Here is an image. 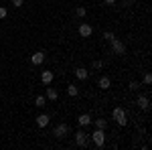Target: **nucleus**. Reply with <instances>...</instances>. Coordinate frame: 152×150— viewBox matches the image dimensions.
<instances>
[{
	"label": "nucleus",
	"instance_id": "nucleus-19",
	"mask_svg": "<svg viewBox=\"0 0 152 150\" xmlns=\"http://www.w3.org/2000/svg\"><path fill=\"white\" fill-rule=\"evenodd\" d=\"M10 2H12V6H14V8H20L24 0H10Z\"/></svg>",
	"mask_w": 152,
	"mask_h": 150
},
{
	"label": "nucleus",
	"instance_id": "nucleus-17",
	"mask_svg": "<svg viewBox=\"0 0 152 150\" xmlns=\"http://www.w3.org/2000/svg\"><path fill=\"white\" fill-rule=\"evenodd\" d=\"M95 126L99 128V130H105V126H107V122H105V120H95Z\"/></svg>",
	"mask_w": 152,
	"mask_h": 150
},
{
	"label": "nucleus",
	"instance_id": "nucleus-2",
	"mask_svg": "<svg viewBox=\"0 0 152 150\" xmlns=\"http://www.w3.org/2000/svg\"><path fill=\"white\" fill-rule=\"evenodd\" d=\"M114 120H116L120 126H124L128 120H126V112H124V108H116L114 110Z\"/></svg>",
	"mask_w": 152,
	"mask_h": 150
},
{
	"label": "nucleus",
	"instance_id": "nucleus-11",
	"mask_svg": "<svg viewBox=\"0 0 152 150\" xmlns=\"http://www.w3.org/2000/svg\"><path fill=\"white\" fill-rule=\"evenodd\" d=\"M37 124H39L41 128H45V126L49 124V116H47V114H41L39 118H37Z\"/></svg>",
	"mask_w": 152,
	"mask_h": 150
},
{
	"label": "nucleus",
	"instance_id": "nucleus-8",
	"mask_svg": "<svg viewBox=\"0 0 152 150\" xmlns=\"http://www.w3.org/2000/svg\"><path fill=\"white\" fill-rule=\"evenodd\" d=\"M75 77H77V79H87V77H89V71L79 67V69H75Z\"/></svg>",
	"mask_w": 152,
	"mask_h": 150
},
{
	"label": "nucleus",
	"instance_id": "nucleus-14",
	"mask_svg": "<svg viewBox=\"0 0 152 150\" xmlns=\"http://www.w3.org/2000/svg\"><path fill=\"white\" fill-rule=\"evenodd\" d=\"M110 85H112V83H110L107 77H102V79H99V87H102V89H107Z\"/></svg>",
	"mask_w": 152,
	"mask_h": 150
},
{
	"label": "nucleus",
	"instance_id": "nucleus-7",
	"mask_svg": "<svg viewBox=\"0 0 152 150\" xmlns=\"http://www.w3.org/2000/svg\"><path fill=\"white\" fill-rule=\"evenodd\" d=\"M91 33H94V29H91L89 24H81V26H79V35L81 37H89Z\"/></svg>",
	"mask_w": 152,
	"mask_h": 150
},
{
	"label": "nucleus",
	"instance_id": "nucleus-16",
	"mask_svg": "<svg viewBox=\"0 0 152 150\" xmlns=\"http://www.w3.org/2000/svg\"><path fill=\"white\" fill-rule=\"evenodd\" d=\"M67 93H69L71 97H75V95H77V93H79V89H77V87H75V85H69V87H67Z\"/></svg>",
	"mask_w": 152,
	"mask_h": 150
},
{
	"label": "nucleus",
	"instance_id": "nucleus-20",
	"mask_svg": "<svg viewBox=\"0 0 152 150\" xmlns=\"http://www.w3.org/2000/svg\"><path fill=\"white\" fill-rule=\"evenodd\" d=\"M144 83H146V85H150V83H152V75H150V73L144 75Z\"/></svg>",
	"mask_w": 152,
	"mask_h": 150
},
{
	"label": "nucleus",
	"instance_id": "nucleus-22",
	"mask_svg": "<svg viewBox=\"0 0 152 150\" xmlns=\"http://www.w3.org/2000/svg\"><path fill=\"white\" fill-rule=\"evenodd\" d=\"M104 39H107V41H112V39H114V33H105V35H104Z\"/></svg>",
	"mask_w": 152,
	"mask_h": 150
},
{
	"label": "nucleus",
	"instance_id": "nucleus-24",
	"mask_svg": "<svg viewBox=\"0 0 152 150\" xmlns=\"http://www.w3.org/2000/svg\"><path fill=\"white\" fill-rule=\"evenodd\" d=\"M102 65H104V63H102V61H94V67H95V69H99V67H102Z\"/></svg>",
	"mask_w": 152,
	"mask_h": 150
},
{
	"label": "nucleus",
	"instance_id": "nucleus-4",
	"mask_svg": "<svg viewBox=\"0 0 152 150\" xmlns=\"http://www.w3.org/2000/svg\"><path fill=\"white\" fill-rule=\"evenodd\" d=\"M75 142H77V146H85V144H87V134H85V132H83V130H77V132H75Z\"/></svg>",
	"mask_w": 152,
	"mask_h": 150
},
{
	"label": "nucleus",
	"instance_id": "nucleus-15",
	"mask_svg": "<svg viewBox=\"0 0 152 150\" xmlns=\"http://www.w3.org/2000/svg\"><path fill=\"white\" fill-rule=\"evenodd\" d=\"M47 104V100H45V97H43V95H39V97H37L35 100V105L37 108H43V105Z\"/></svg>",
	"mask_w": 152,
	"mask_h": 150
},
{
	"label": "nucleus",
	"instance_id": "nucleus-12",
	"mask_svg": "<svg viewBox=\"0 0 152 150\" xmlns=\"http://www.w3.org/2000/svg\"><path fill=\"white\" fill-rule=\"evenodd\" d=\"M79 124H81V126H89V124H91V116L89 114H81L79 116Z\"/></svg>",
	"mask_w": 152,
	"mask_h": 150
},
{
	"label": "nucleus",
	"instance_id": "nucleus-3",
	"mask_svg": "<svg viewBox=\"0 0 152 150\" xmlns=\"http://www.w3.org/2000/svg\"><path fill=\"white\" fill-rule=\"evenodd\" d=\"M112 47H114V53H118V55H124V51H126V47H124V43L120 41V39H112Z\"/></svg>",
	"mask_w": 152,
	"mask_h": 150
},
{
	"label": "nucleus",
	"instance_id": "nucleus-18",
	"mask_svg": "<svg viewBox=\"0 0 152 150\" xmlns=\"http://www.w3.org/2000/svg\"><path fill=\"white\" fill-rule=\"evenodd\" d=\"M75 14H77L79 18H81V16H85V8H83V6H77V8H75Z\"/></svg>",
	"mask_w": 152,
	"mask_h": 150
},
{
	"label": "nucleus",
	"instance_id": "nucleus-9",
	"mask_svg": "<svg viewBox=\"0 0 152 150\" xmlns=\"http://www.w3.org/2000/svg\"><path fill=\"white\" fill-rule=\"evenodd\" d=\"M138 105H140L142 110H148V108H150V100H148L146 95H140V97H138Z\"/></svg>",
	"mask_w": 152,
	"mask_h": 150
},
{
	"label": "nucleus",
	"instance_id": "nucleus-25",
	"mask_svg": "<svg viewBox=\"0 0 152 150\" xmlns=\"http://www.w3.org/2000/svg\"><path fill=\"white\" fill-rule=\"evenodd\" d=\"M105 2H107V4H114V2H116V0H105Z\"/></svg>",
	"mask_w": 152,
	"mask_h": 150
},
{
	"label": "nucleus",
	"instance_id": "nucleus-6",
	"mask_svg": "<svg viewBox=\"0 0 152 150\" xmlns=\"http://www.w3.org/2000/svg\"><path fill=\"white\" fill-rule=\"evenodd\" d=\"M67 132H69V126H67V124H59V126L55 128V136H57V138H63Z\"/></svg>",
	"mask_w": 152,
	"mask_h": 150
},
{
	"label": "nucleus",
	"instance_id": "nucleus-21",
	"mask_svg": "<svg viewBox=\"0 0 152 150\" xmlns=\"http://www.w3.org/2000/svg\"><path fill=\"white\" fill-rule=\"evenodd\" d=\"M6 14H8V10H6V8H2V6H0V18H4V16H6Z\"/></svg>",
	"mask_w": 152,
	"mask_h": 150
},
{
	"label": "nucleus",
	"instance_id": "nucleus-13",
	"mask_svg": "<svg viewBox=\"0 0 152 150\" xmlns=\"http://www.w3.org/2000/svg\"><path fill=\"white\" fill-rule=\"evenodd\" d=\"M47 97H49V100H53V102H55V100L59 97L57 89H55V87H47Z\"/></svg>",
	"mask_w": 152,
	"mask_h": 150
},
{
	"label": "nucleus",
	"instance_id": "nucleus-1",
	"mask_svg": "<svg viewBox=\"0 0 152 150\" xmlns=\"http://www.w3.org/2000/svg\"><path fill=\"white\" fill-rule=\"evenodd\" d=\"M91 138H94L95 146H99V148H102V146L105 144V132H104V130H99V128H97V130H95L94 134H91Z\"/></svg>",
	"mask_w": 152,
	"mask_h": 150
},
{
	"label": "nucleus",
	"instance_id": "nucleus-10",
	"mask_svg": "<svg viewBox=\"0 0 152 150\" xmlns=\"http://www.w3.org/2000/svg\"><path fill=\"white\" fill-rule=\"evenodd\" d=\"M41 81H43L45 85H49V83L53 81V73H51V71H43V73H41Z\"/></svg>",
	"mask_w": 152,
	"mask_h": 150
},
{
	"label": "nucleus",
	"instance_id": "nucleus-5",
	"mask_svg": "<svg viewBox=\"0 0 152 150\" xmlns=\"http://www.w3.org/2000/svg\"><path fill=\"white\" fill-rule=\"evenodd\" d=\"M31 61H33L35 65H43V61H45V53H43V51L33 53V55H31Z\"/></svg>",
	"mask_w": 152,
	"mask_h": 150
},
{
	"label": "nucleus",
	"instance_id": "nucleus-23",
	"mask_svg": "<svg viewBox=\"0 0 152 150\" xmlns=\"http://www.w3.org/2000/svg\"><path fill=\"white\" fill-rule=\"evenodd\" d=\"M130 89H138V81H132L130 83Z\"/></svg>",
	"mask_w": 152,
	"mask_h": 150
}]
</instances>
